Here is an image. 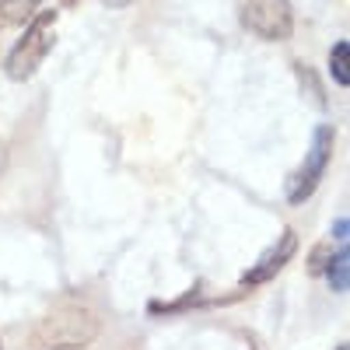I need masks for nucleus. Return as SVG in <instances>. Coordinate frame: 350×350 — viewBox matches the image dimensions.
<instances>
[{"mask_svg":"<svg viewBox=\"0 0 350 350\" xmlns=\"http://www.w3.org/2000/svg\"><path fill=\"white\" fill-rule=\"evenodd\" d=\"M295 252H298V235L287 228L284 235H280V239H277V242H273L267 252L259 256V262H256V267H252V270L242 277V284H252V287H256V284H267V280H273V277H277V273L287 267V262L295 259Z\"/></svg>","mask_w":350,"mask_h":350,"instance_id":"obj_5","label":"nucleus"},{"mask_svg":"<svg viewBox=\"0 0 350 350\" xmlns=\"http://www.w3.org/2000/svg\"><path fill=\"white\" fill-rule=\"evenodd\" d=\"M329 74H333V81H336L340 88L350 84V42H347V39H340V42L329 49Z\"/></svg>","mask_w":350,"mask_h":350,"instance_id":"obj_8","label":"nucleus"},{"mask_svg":"<svg viewBox=\"0 0 350 350\" xmlns=\"http://www.w3.org/2000/svg\"><path fill=\"white\" fill-rule=\"evenodd\" d=\"M329 259H333V245H315L312 249V256H308V273L312 277H323L326 273V267H329Z\"/></svg>","mask_w":350,"mask_h":350,"instance_id":"obj_9","label":"nucleus"},{"mask_svg":"<svg viewBox=\"0 0 350 350\" xmlns=\"http://www.w3.org/2000/svg\"><path fill=\"white\" fill-rule=\"evenodd\" d=\"M102 4H105V8H130L133 0H102Z\"/></svg>","mask_w":350,"mask_h":350,"instance_id":"obj_11","label":"nucleus"},{"mask_svg":"<svg viewBox=\"0 0 350 350\" xmlns=\"http://www.w3.org/2000/svg\"><path fill=\"white\" fill-rule=\"evenodd\" d=\"M333 148H336V130L329 123L315 126V137H312V148H308L305 165L298 172L287 175V200L295 203V207H298V203H305L315 193V186L323 183V175L329 168V158H333Z\"/></svg>","mask_w":350,"mask_h":350,"instance_id":"obj_3","label":"nucleus"},{"mask_svg":"<svg viewBox=\"0 0 350 350\" xmlns=\"http://www.w3.org/2000/svg\"><path fill=\"white\" fill-rule=\"evenodd\" d=\"M347 231H350V224H347V217H340L333 224V239H340V245H347Z\"/></svg>","mask_w":350,"mask_h":350,"instance_id":"obj_10","label":"nucleus"},{"mask_svg":"<svg viewBox=\"0 0 350 350\" xmlns=\"http://www.w3.org/2000/svg\"><path fill=\"white\" fill-rule=\"evenodd\" d=\"M53 42H56V11H39L32 21H28L25 36L8 53V60H4L8 77L11 81H28L42 67V60L49 56Z\"/></svg>","mask_w":350,"mask_h":350,"instance_id":"obj_2","label":"nucleus"},{"mask_svg":"<svg viewBox=\"0 0 350 350\" xmlns=\"http://www.w3.org/2000/svg\"><path fill=\"white\" fill-rule=\"evenodd\" d=\"M242 25L262 42H284L295 32L291 0H242Z\"/></svg>","mask_w":350,"mask_h":350,"instance_id":"obj_4","label":"nucleus"},{"mask_svg":"<svg viewBox=\"0 0 350 350\" xmlns=\"http://www.w3.org/2000/svg\"><path fill=\"white\" fill-rule=\"evenodd\" d=\"M0 350H4V343H0Z\"/></svg>","mask_w":350,"mask_h":350,"instance_id":"obj_14","label":"nucleus"},{"mask_svg":"<svg viewBox=\"0 0 350 350\" xmlns=\"http://www.w3.org/2000/svg\"><path fill=\"white\" fill-rule=\"evenodd\" d=\"M326 280L336 295H347V287H350V252H347V245H340L333 252L329 267H326Z\"/></svg>","mask_w":350,"mask_h":350,"instance_id":"obj_7","label":"nucleus"},{"mask_svg":"<svg viewBox=\"0 0 350 350\" xmlns=\"http://www.w3.org/2000/svg\"><path fill=\"white\" fill-rule=\"evenodd\" d=\"M336 350H347V343H340V347H336Z\"/></svg>","mask_w":350,"mask_h":350,"instance_id":"obj_13","label":"nucleus"},{"mask_svg":"<svg viewBox=\"0 0 350 350\" xmlns=\"http://www.w3.org/2000/svg\"><path fill=\"white\" fill-rule=\"evenodd\" d=\"M39 0H0V28H14V25H28L36 18Z\"/></svg>","mask_w":350,"mask_h":350,"instance_id":"obj_6","label":"nucleus"},{"mask_svg":"<svg viewBox=\"0 0 350 350\" xmlns=\"http://www.w3.org/2000/svg\"><path fill=\"white\" fill-rule=\"evenodd\" d=\"M95 336H98V315L84 305H60L56 312H49L36 329V343L46 347V350L84 347Z\"/></svg>","mask_w":350,"mask_h":350,"instance_id":"obj_1","label":"nucleus"},{"mask_svg":"<svg viewBox=\"0 0 350 350\" xmlns=\"http://www.w3.org/2000/svg\"><path fill=\"white\" fill-rule=\"evenodd\" d=\"M60 4H64V8H77V4H81V0H60Z\"/></svg>","mask_w":350,"mask_h":350,"instance_id":"obj_12","label":"nucleus"}]
</instances>
